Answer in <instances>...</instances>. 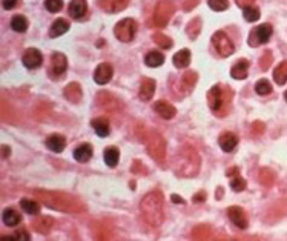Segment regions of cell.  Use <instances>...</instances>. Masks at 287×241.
<instances>
[{
  "instance_id": "6da1fadb",
  "label": "cell",
  "mask_w": 287,
  "mask_h": 241,
  "mask_svg": "<svg viewBox=\"0 0 287 241\" xmlns=\"http://www.w3.org/2000/svg\"><path fill=\"white\" fill-rule=\"evenodd\" d=\"M140 210L143 220H145L149 226L157 227L163 221V195L159 191H154L148 194L141 200Z\"/></svg>"
},
{
  "instance_id": "7a4b0ae2",
  "label": "cell",
  "mask_w": 287,
  "mask_h": 241,
  "mask_svg": "<svg viewBox=\"0 0 287 241\" xmlns=\"http://www.w3.org/2000/svg\"><path fill=\"white\" fill-rule=\"evenodd\" d=\"M37 197L40 198V202L56 210H66V212H80L85 209L83 203L78 202L75 197L60 194V192H45L38 191Z\"/></svg>"
},
{
  "instance_id": "3957f363",
  "label": "cell",
  "mask_w": 287,
  "mask_h": 241,
  "mask_svg": "<svg viewBox=\"0 0 287 241\" xmlns=\"http://www.w3.org/2000/svg\"><path fill=\"white\" fill-rule=\"evenodd\" d=\"M233 92L227 85H215L207 94L209 108L217 117H224L230 111Z\"/></svg>"
},
{
  "instance_id": "277c9868",
  "label": "cell",
  "mask_w": 287,
  "mask_h": 241,
  "mask_svg": "<svg viewBox=\"0 0 287 241\" xmlns=\"http://www.w3.org/2000/svg\"><path fill=\"white\" fill-rule=\"evenodd\" d=\"M138 136L145 141L149 155L157 162H163L166 157V143L160 134L151 129H145V132H138Z\"/></svg>"
},
{
  "instance_id": "5b68a950",
  "label": "cell",
  "mask_w": 287,
  "mask_h": 241,
  "mask_svg": "<svg viewBox=\"0 0 287 241\" xmlns=\"http://www.w3.org/2000/svg\"><path fill=\"white\" fill-rule=\"evenodd\" d=\"M200 168V158L198 154L192 148H183L177 157V172L180 175H195Z\"/></svg>"
},
{
  "instance_id": "8992f818",
  "label": "cell",
  "mask_w": 287,
  "mask_h": 241,
  "mask_svg": "<svg viewBox=\"0 0 287 241\" xmlns=\"http://www.w3.org/2000/svg\"><path fill=\"white\" fill-rule=\"evenodd\" d=\"M175 12V6L171 0H160L159 3L155 6V11H154V23L155 26H166L171 20V17L174 16Z\"/></svg>"
},
{
  "instance_id": "52a82bcc",
  "label": "cell",
  "mask_w": 287,
  "mask_h": 241,
  "mask_svg": "<svg viewBox=\"0 0 287 241\" xmlns=\"http://www.w3.org/2000/svg\"><path fill=\"white\" fill-rule=\"evenodd\" d=\"M135 33H137V22L134 19H123L117 23L114 28L115 37L125 43L132 42L135 37Z\"/></svg>"
},
{
  "instance_id": "ba28073f",
  "label": "cell",
  "mask_w": 287,
  "mask_h": 241,
  "mask_svg": "<svg viewBox=\"0 0 287 241\" xmlns=\"http://www.w3.org/2000/svg\"><path fill=\"white\" fill-rule=\"evenodd\" d=\"M212 46L215 48V51L221 57H229L233 54L235 46L232 43V40L229 38V35L223 31H217L212 35Z\"/></svg>"
},
{
  "instance_id": "9c48e42d",
  "label": "cell",
  "mask_w": 287,
  "mask_h": 241,
  "mask_svg": "<svg viewBox=\"0 0 287 241\" xmlns=\"http://www.w3.org/2000/svg\"><path fill=\"white\" fill-rule=\"evenodd\" d=\"M272 33H273L272 25H269V23L256 26V28H254L249 34V45L255 48V46L267 43L272 37Z\"/></svg>"
},
{
  "instance_id": "30bf717a",
  "label": "cell",
  "mask_w": 287,
  "mask_h": 241,
  "mask_svg": "<svg viewBox=\"0 0 287 241\" xmlns=\"http://www.w3.org/2000/svg\"><path fill=\"white\" fill-rule=\"evenodd\" d=\"M66 68H68L66 56L62 54V52H54V54H52V59H51V68L48 69V74L54 80H57V78H62L64 75Z\"/></svg>"
},
{
  "instance_id": "8fae6325",
  "label": "cell",
  "mask_w": 287,
  "mask_h": 241,
  "mask_svg": "<svg viewBox=\"0 0 287 241\" xmlns=\"http://www.w3.org/2000/svg\"><path fill=\"white\" fill-rule=\"evenodd\" d=\"M22 62H23V65H25L28 69H35V68H38V66L42 65L43 56H42V52L38 51V49L30 48V49H26V51L23 52Z\"/></svg>"
},
{
  "instance_id": "7c38bea8",
  "label": "cell",
  "mask_w": 287,
  "mask_h": 241,
  "mask_svg": "<svg viewBox=\"0 0 287 241\" xmlns=\"http://www.w3.org/2000/svg\"><path fill=\"white\" fill-rule=\"evenodd\" d=\"M112 75H114L112 66L109 63H101V65L97 66V69L94 72V80H96V83H98V85H106L112 78Z\"/></svg>"
},
{
  "instance_id": "4fadbf2b",
  "label": "cell",
  "mask_w": 287,
  "mask_h": 241,
  "mask_svg": "<svg viewBox=\"0 0 287 241\" xmlns=\"http://www.w3.org/2000/svg\"><path fill=\"white\" fill-rule=\"evenodd\" d=\"M227 215H229L230 221L235 226H237V227H240V229H246L247 224H249V223H247V217H246L244 210L240 206H232V207H229Z\"/></svg>"
},
{
  "instance_id": "5bb4252c",
  "label": "cell",
  "mask_w": 287,
  "mask_h": 241,
  "mask_svg": "<svg viewBox=\"0 0 287 241\" xmlns=\"http://www.w3.org/2000/svg\"><path fill=\"white\" fill-rule=\"evenodd\" d=\"M154 92H155V80L152 78H141V83H140V91H138V97L143 102H149L154 97Z\"/></svg>"
},
{
  "instance_id": "9a60e30c",
  "label": "cell",
  "mask_w": 287,
  "mask_h": 241,
  "mask_svg": "<svg viewBox=\"0 0 287 241\" xmlns=\"http://www.w3.org/2000/svg\"><path fill=\"white\" fill-rule=\"evenodd\" d=\"M218 144L224 152H232L235 151V148H237V144H238V137L235 136L233 132H224L220 136Z\"/></svg>"
},
{
  "instance_id": "2e32d148",
  "label": "cell",
  "mask_w": 287,
  "mask_h": 241,
  "mask_svg": "<svg viewBox=\"0 0 287 241\" xmlns=\"http://www.w3.org/2000/svg\"><path fill=\"white\" fill-rule=\"evenodd\" d=\"M46 148L52 152H62L64 148H66V138H64L63 136H60V134H52V136H49L46 138Z\"/></svg>"
},
{
  "instance_id": "e0dca14e",
  "label": "cell",
  "mask_w": 287,
  "mask_h": 241,
  "mask_svg": "<svg viewBox=\"0 0 287 241\" xmlns=\"http://www.w3.org/2000/svg\"><path fill=\"white\" fill-rule=\"evenodd\" d=\"M154 111L159 114L161 118H164V120H171L177 114V109L174 108V106L171 103H167V102H163V100L161 102H157L154 104Z\"/></svg>"
},
{
  "instance_id": "ac0fdd59",
  "label": "cell",
  "mask_w": 287,
  "mask_h": 241,
  "mask_svg": "<svg viewBox=\"0 0 287 241\" xmlns=\"http://www.w3.org/2000/svg\"><path fill=\"white\" fill-rule=\"evenodd\" d=\"M129 3V0H100V6L111 14H117V12L123 11Z\"/></svg>"
},
{
  "instance_id": "d6986e66",
  "label": "cell",
  "mask_w": 287,
  "mask_h": 241,
  "mask_svg": "<svg viewBox=\"0 0 287 241\" xmlns=\"http://www.w3.org/2000/svg\"><path fill=\"white\" fill-rule=\"evenodd\" d=\"M94 151H93V146L85 143V144H80L78 148H75L74 151V158L77 160L78 163H86L91 160V157H93Z\"/></svg>"
},
{
  "instance_id": "ffe728a7",
  "label": "cell",
  "mask_w": 287,
  "mask_h": 241,
  "mask_svg": "<svg viewBox=\"0 0 287 241\" xmlns=\"http://www.w3.org/2000/svg\"><path fill=\"white\" fill-rule=\"evenodd\" d=\"M247 69H249V60L241 59V60H238L237 63L232 66L230 75L233 78H237V80H243V78L247 77Z\"/></svg>"
},
{
  "instance_id": "44dd1931",
  "label": "cell",
  "mask_w": 287,
  "mask_h": 241,
  "mask_svg": "<svg viewBox=\"0 0 287 241\" xmlns=\"http://www.w3.org/2000/svg\"><path fill=\"white\" fill-rule=\"evenodd\" d=\"M88 11L86 0H71L69 3V14L74 19H82Z\"/></svg>"
},
{
  "instance_id": "7402d4cb",
  "label": "cell",
  "mask_w": 287,
  "mask_h": 241,
  "mask_svg": "<svg viewBox=\"0 0 287 241\" xmlns=\"http://www.w3.org/2000/svg\"><path fill=\"white\" fill-rule=\"evenodd\" d=\"M64 97H66L71 103H78L83 97V92L82 88L78 83H69L66 88H64Z\"/></svg>"
},
{
  "instance_id": "603a6c76",
  "label": "cell",
  "mask_w": 287,
  "mask_h": 241,
  "mask_svg": "<svg viewBox=\"0 0 287 241\" xmlns=\"http://www.w3.org/2000/svg\"><path fill=\"white\" fill-rule=\"evenodd\" d=\"M197 80H198V74L195 72V71H188L186 74H183L181 77V89L185 94H189L195 83H197Z\"/></svg>"
},
{
  "instance_id": "cb8c5ba5",
  "label": "cell",
  "mask_w": 287,
  "mask_h": 241,
  "mask_svg": "<svg viewBox=\"0 0 287 241\" xmlns=\"http://www.w3.org/2000/svg\"><path fill=\"white\" fill-rule=\"evenodd\" d=\"M68 30H69V22L66 19H57V20H54V23L51 25L49 35L51 37H60Z\"/></svg>"
},
{
  "instance_id": "d4e9b609",
  "label": "cell",
  "mask_w": 287,
  "mask_h": 241,
  "mask_svg": "<svg viewBox=\"0 0 287 241\" xmlns=\"http://www.w3.org/2000/svg\"><path fill=\"white\" fill-rule=\"evenodd\" d=\"M93 128L94 131L98 134L100 137H108L109 136V122L104 117H98V118H94L93 120Z\"/></svg>"
},
{
  "instance_id": "484cf974",
  "label": "cell",
  "mask_w": 287,
  "mask_h": 241,
  "mask_svg": "<svg viewBox=\"0 0 287 241\" xmlns=\"http://www.w3.org/2000/svg\"><path fill=\"white\" fill-rule=\"evenodd\" d=\"M103 158H104V163H106L109 168H115L119 165V160H120V152L114 146H109L108 149H104V154H103Z\"/></svg>"
},
{
  "instance_id": "4316f807",
  "label": "cell",
  "mask_w": 287,
  "mask_h": 241,
  "mask_svg": "<svg viewBox=\"0 0 287 241\" xmlns=\"http://www.w3.org/2000/svg\"><path fill=\"white\" fill-rule=\"evenodd\" d=\"M174 65L177 66L178 69H183V68H188L189 63H191V51L189 49H181L178 51L177 54L174 56Z\"/></svg>"
},
{
  "instance_id": "83f0119b",
  "label": "cell",
  "mask_w": 287,
  "mask_h": 241,
  "mask_svg": "<svg viewBox=\"0 0 287 241\" xmlns=\"http://www.w3.org/2000/svg\"><path fill=\"white\" fill-rule=\"evenodd\" d=\"M2 220L6 226L12 227V226H17L22 221V217H20V213L14 209H5L2 213Z\"/></svg>"
},
{
  "instance_id": "f1b7e54d",
  "label": "cell",
  "mask_w": 287,
  "mask_h": 241,
  "mask_svg": "<svg viewBox=\"0 0 287 241\" xmlns=\"http://www.w3.org/2000/svg\"><path fill=\"white\" fill-rule=\"evenodd\" d=\"M273 80L280 86H283L287 82V60L281 62L275 68V71H273Z\"/></svg>"
},
{
  "instance_id": "f546056e",
  "label": "cell",
  "mask_w": 287,
  "mask_h": 241,
  "mask_svg": "<svg viewBox=\"0 0 287 241\" xmlns=\"http://www.w3.org/2000/svg\"><path fill=\"white\" fill-rule=\"evenodd\" d=\"M32 227L38 234H48L49 229L52 227V218L49 217H38L35 221H32Z\"/></svg>"
},
{
  "instance_id": "4dcf8cb0",
  "label": "cell",
  "mask_w": 287,
  "mask_h": 241,
  "mask_svg": "<svg viewBox=\"0 0 287 241\" xmlns=\"http://www.w3.org/2000/svg\"><path fill=\"white\" fill-rule=\"evenodd\" d=\"M145 63L151 68H157V66H161L164 63V56L159 51H152L145 57Z\"/></svg>"
},
{
  "instance_id": "1f68e13d",
  "label": "cell",
  "mask_w": 287,
  "mask_h": 241,
  "mask_svg": "<svg viewBox=\"0 0 287 241\" xmlns=\"http://www.w3.org/2000/svg\"><path fill=\"white\" fill-rule=\"evenodd\" d=\"M11 28L16 33H25L28 30V20L23 16H14L11 19Z\"/></svg>"
},
{
  "instance_id": "d6a6232c",
  "label": "cell",
  "mask_w": 287,
  "mask_h": 241,
  "mask_svg": "<svg viewBox=\"0 0 287 241\" xmlns=\"http://www.w3.org/2000/svg\"><path fill=\"white\" fill-rule=\"evenodd\" d=\"M20 207L26 213H30V215H37V213L40 212V205H38L37 202H34V200H22Z\"/></svg>"
},
{
  "instance_id": "836d02e7",
  "label": "cell",
  "mask_w": 287,
  "mask_h": 241,
  "mask_svg": "<svg viewBox=\"0 0 287 241\" xmlns=\"http://www.w3.org/2000/svg\"><path fill=\"white\" fill-rule=\"evenodd\" d=\"M200 31H201V20H200V19H193V20H191L189 25H188V28H186L188 35L193 40V38H197V37H198Z\"/></svg>"
},
{
  "instance_id": "e575fe53",
  "label": "cell",
  "mask_w": 287,
  "mask_h": 241,
  "mask_svg": "<svg viewBox=\"0 0 287 241\" xmlns=\"http://www.w3.org/2000/svg\"><path fill=\"white\" fill-rule=\"evenodd\" d=\"M255 91H256V94H259V96H267V94L272 92V85H270L269 80L261 78L255 85Z\"/></svg>"
},
{
  "instance_id": "d590c367",
  "label": "cell",
  "mask_w": 287,
  "mask_h": 241,
  "mask_svg": "<svg viewBox=\"0 0 287 241\" xmlns=\"http://www.w3.org/2000/svg\"><path fill=\"white\" fill-rule=\"evenodd\" d=\"M259 181L263 183L264 186H270V184H273V181H275V173H273L267 168L261 169V172H259Z\"/></svg>"
},
{
  "instance_id": "8d00e7d4",
  "label": "cell",
  "mask_w": 287,
  "mask_h": 241,
  "mask_svg": "<svg viewBox=\"0 0 287 241\" xmlns=\"http://www.w3.org/2000/svg\"><path fill=\"white\" fill-rule=\"evenodd\" d=\"M154 42L159 45L160 48H163V49H169V48H172V40L169 38L167 35H164V34H154Z\"/></svg>"
},
{
  "instance_id": "74e56055",
  "label": "cell",
  "mask_w": 287,
  "mask_h": 241,
  "mask_svg": "<svg viewBox=\"0 0 287 241\" xmlns=\"http://www.w3.org/2000/svg\"><path fill=\"white\" fill-rule=\"evenodd\" d=\"M243 16L247 22H256L259 19V9L255 8V6H247L244 8V12H243Z\"/></svg>"
},
{
  "instance_id": "f35d334b",
  "label": "cell",
  "mask_w": 287,
  "mask_h": 241,
  "mask_svg": "<svg viewBox=\"0 0 287 241\" xmlns=\"http://www.w3.org/2000/svg\"><path fill=\"white\" fill-rule=\"evenodd\" d=\"M230 187L235 192H243L246 189V180L241 178L240 175H235V178L230 181Z\"/></svg>"
},
{
  "instance_id": "ab89813d",
  "label": "cell",
  "mask_w": 287,
  "mask_h": 241,
  "mask_svg": "<svg viewBox=\"0 0 287 241\" xmlns=\"http://www.w3.org/2000/svg\"><path fill=\"white\" fill-rule=\"evenodd\" d=\"M209 6L214 11H224L229 8V2L227 0H207Z\"/></svg>"
},
{
  "instance_id": "60d3db41",
  "label": "cell",
  "mask_w": 287,
  "mask_h": 241,
  "mask_svg": "<svg viewBox=\"0 0 287 241\" xmlns=\"http://www.w3.org/2000/svg\"><path fill=\"white\" fill-rule=\"evenodd\" d=\"M45 8L49 12H59L63 8V0H45Z\"/></svg>"
},
{
  "instance_id": "b9f144b4",
  "label": "cell",
  "mask_w": 287,
  "mask_h": 241,
  "mask_svg": "<svg viewBox=\"0 0 287 241\" xmlns=\"http://www.w3.org/2000/svg\"><path fill=\"white\" fill-rule=\"evenodd\" d=\"M259 62H261V63H259L261 69H263V71L269 69V66H270V63H272V52H270V51H266L264 54H263V57H261Z\"/></svg>"
},
{
  "instance_id": "7bdbcfd3",
  "label": "cell",
  "mask_w": 287,
  "mask_h": 241,
  "mask_svg": "<svg viewBox=\"0 0 287 241\" xmlns=\"http://www.w3.org/2000/svg\"><path fill=\"white\" fill-rule=\"evenodd\" d=\"M14 238H16V240H19V241H25V240H26V241H28V240H30L31 237H30V234H28V232H26L25 229H19V231L16 232Z\"/></svg>"
},
{
  "instance_id": "ee69618b",
  "label": "cell",
  "mask_w": 287,
  "mask_h": 241,
  "mask_svg": "<svg viewBox=\"0 0 287 241\" xmlns=\"http://www.w3.org/2000/svg\"><path fill=\"white\" fill-rule=\"evenodd\" d=\"M2 5L5 9H12V8H16L17 0H2Z\"/></svg>"
},
{
  "instance_id": "f6af8a7d",
  "label": "cell",
  "mask_w": 287,
  "mask_h": 241,
  "mask_svg": "<svg viewBox=\"0 0 287 241\" xmlns=\"http://www.w3.org/2000/svg\"><path fill=\"white\" fill-rule=\"evenodd\" d=\"M235 2H237L238 6H241V8L244 9V8H247V6H252L255 0H235Z\"/></svg>"
},
{
  "instance_id": "bcb514c9",
  "label": "cell",
  "mask_w": 287,
  "mask_h": 241,
  "mask_svg": "<svg viewBox=\"0 0 287 241\" xmlns=\"http://www.w3.org/2000/svg\"><path fill=\"white\" fill-rule=\"evenodd\" d=\"M263 131H264V125L263 123H261V122H255L254 123V132L256 134H263Z\"/></svg>"
},
{
  "instance_id": "7dc6e473",
  "label": "cell",
  "mask_w": 287,
  "mask_h": 241,
  "mask_svg": "<svg viewBox=\"0 0 287 241\" xmlns=\"http://www.w3.org/2000/svg\"><path fill=\"white\" fill-rule=\"evenodd\" d=\"M238 168L237 166H235V168H230V169H227V172H226V175L227 177H230V175H238Z\"/></svg>"
},
{
  "instance_id": "c3c4849f",
  "label": "cell",
  "mask_w": 287,
  "mask_h": 241,
  "mask_svg": "<svg viewBox=\"0 0 287 241\" xmlns=\"http://www.w3.org/2000/svg\"><path fill=\"white\" fill-rule=\"evenodd\" d=\"M204 195H206L204 192H200V194H197V195L193 197V202H195V203H197V202H204Z\"/></svg>"
},
{
  "instance_id": "681fc988",
  "label": "cell",
  "mask_w": 287,
  "mask_h": 241,
  "mask_svg": "<svg viewBox=\"0 0 287 241\" xmlns=\"http://www.w3.org/2000/svg\"><path fill=\"white\" fill-rule=\"evenodd\" d=\"M195 3H198V0H191V3L185 5V8H186V9H191V8H192V5H195Z\"/></svg>"
},
{
  "instance_id": "f907efd6",
  "label": "cell",
  "mask_w": 287,
  "mask_h": 241,
  "mask_svg": "<svg viewBox=\"0 0 287 241\" xmlns=\"http://www.w3.org/2000/svg\"><path fill=\"white\" fill-rule=\"evenodd\" d=\"M3 155H8V146H3Z\"/></svg>"
},
{
  "instance_id": "816d5d0a",
  "label": "cell",
  "mask_w": 287,
  "mask_h": 241,
  "mask_svg": "<svg viewBox=\"0 0 287 241\" xmlns=\"http://www.w3.org/2000/svg\"><path fill=\"white\" fill-rule=\"evenodd\" d=\"M284 99H286V102H287V91L284 92Z\"/></svg>"
}]
</instances>
